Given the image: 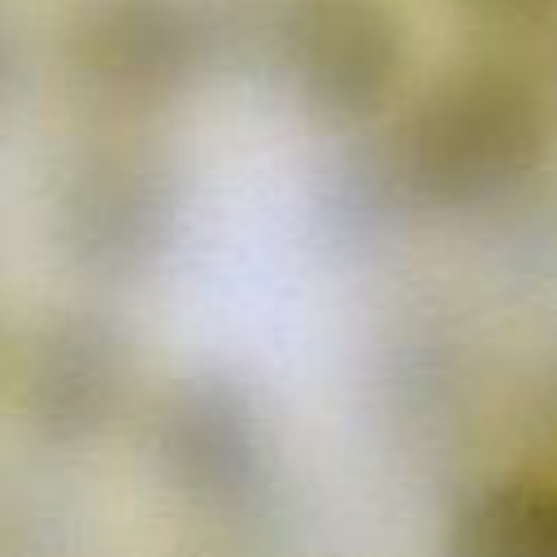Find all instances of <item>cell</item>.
Returning <instances> with one entry per match:
<instances>
[{
  "mask_svg": "<svg viewBox=\"0 0 557 557\" xmlns=\"http://www.w3.org/2000/svg\"><path fill=\"white\" fill-rule=\"evenodd\" d=\"M278 70L313 122H374L405 74V26L387 0H296L278 22Z\"/></svg>",
  "mask_w": 557,
  "mask_h": 557,
  "instance_id": "2",
  "label": "cell"
},
{
  "mask_svg": "<svg viewBox=\"0 0 557 557\" xmlns=\"http://www.w3.org/2000/svg\"><path fill=\"white\" fill-rule=\"evenodd\" d=\"M205 61V22L187 0H87L70 26V78L109 113L178 100Z\"/></svg>",
  "mask_w": 557,
  "mask_h": 557,
  "instance_id": "4",
  "label": "cell"
},
{
  "mask_svg": "<svg viewBox=\"0 0 557 557\" xmlns=\"http://www.w3.org/2000/svg\"><path fill=\"white\" fill-rule=\"evenodd\" d=\"M444 557H557V487L500 479L474 492L448 527Z\"/></svg>",
  "mask_w": 557,
  "mask_h": 557,
  "instance_id": "7",
  "label": "cell"
},
{
  "mask_svg": "<svg viewBox=\"0 0 557 557\" xmlns=\"http://www.w3.org/2000/svg\"><path fill=\"white\" fill-rule=\"evenodd\" d=\"M457 4L479 22H496V26H531L557 13V0H457Z\"/></svg>",
  "mask_w": 557,
  "mask_h": 557,
  "instance_id": "8",
  "label": "cell"
},
{
  "mask_svg": "<svg viewBox=\"0 0 557 557\" xmlns=\"http://www.w3.org/2000/svg\"><path fill=\"white\" fill-rule=\"evenodd\" d=\"M548 109L509 65H461L431 83L396 131L392 187L422 209L466 213L509 200L548 157Z\"/></svg>",
  "mask_w": 557,
  "mask_h": 557,
  "instance_id": "1",
  "label": "cell"
},
{
  "mask_svg": "<svg viewBox=\"0 0 557 557\" xmlns=\"http://www.w3.org/2000/svg\"><path fill=\"white\" fill-rule=\"evenodd\" d=\"M131 379V352L122 331L104 313H61L48 322L30 348L22 400L30 426L48 444H83L96 440Z\"/></svg>",
  "mask_w": 557,
  "mask_h": 557,
  "instance_id": "6",
  "label": "cell"
},
{
  "mask_svg": "<svg viewBox=\"0 0 557 557\" xmlns=\"http://www.w3.org/2000/svg\"><path fill=\"white\" fill-rule=\"evenodd\" d=\"M161 479L200 509H235L265 470V435L257 405L231 379L174 383L148 426Z\"/></svg>",
  "mask_w": 557,
  "mask_h": 557,
  "instance_id": "5",
  "label": "cell"
},
{
  "mask_svg": "<svg viewBox=\"0 0 557 557\" xmlns=\"http://www.w3.org/2000/svg\"><path fill=\"white\" fill-rule=\"evenodd\" d=\"M178 178L165 152L139 139L87 148L57 196V235L70 261L100 278L144 274L170 244Z\"/></svg>",
  "mask_w": 557,
  "mask_h": 557,
  "instance_id": "3",
  "label": "cell"
}]
</instances>
